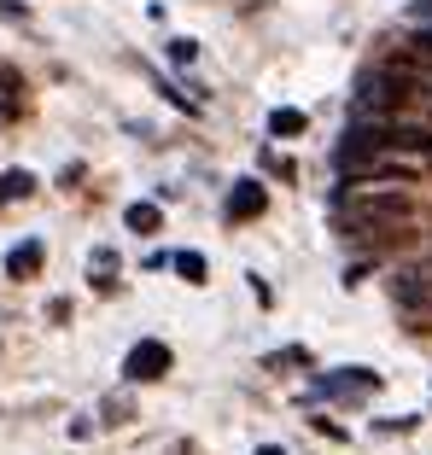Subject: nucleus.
<instances>
[{
  "label": "nucleus",
  "mask_w": 432,
  "mask_h": 455,
  "mask_svg": "<svg viewBox=\"0 0 432 455\" xmlns=\"http://www.w3.org/2000/svg\"><path fill=\"white\" fill-rule=\"evenodd\" d=\"M269 134H281V140H292V134H304V111H292V106L269 111Z\"/></svg>",
  "instance_id": "nucleus-11"
},
{
  "label": "nucleus",
  "mask_w": 432,
  "mask_h": 455,
  "mask_svg": "<svg viewBox=\"0 0 432 455\" xmlns=\"http://www.w3.org/2000/svg\"><path fill=\"white\" fill-rule=\"evenodd\" d=\"M392 298L409 309V315H432V257L397 275V281H392Z\"/></svg>",
  "instance_id": "nucleus-3"
},
{
  "label": "nucleus",
  "mask_w": 432,
  "mask_h": 455,
  "mask_svg": "<svg viewBox=\"0 0 432 455\" xmlns=\"http://www.w3.org/2000/svg\"><path fill=\"white\" fill-rule=\"evenodd\" d=\"M263 204H269L263 181H234V193H228V222H252V216H263Z\"/></svg>",
  "instance_id": "nucleus-5"
},
{
  "label": "nucleus",
  "mask_w": 432,
  "mask_h": 455,
  "mask_svg": "<svg viewBox=\"0 0 432 455\" xmlns=\"http://www.w3.org/2000/svg\"><path fill=\"white\" fill-rule=\"evenodd\" d=\"M409 94H415V88H409V76L397 65L392 70H368V76L356 82V117H386V111H397Z\"/></svg>",
  "instance_id": "nucleus-2"
},
{
  "label": "nucleus",
  "mask_w": 432,
  "mask_h": 455,
  "mask_svg": "<svg viewBox=\"0 0 432 455\" xmlns=\"http://www.w3.org/2000/svg\"><path fill=\"white\" fill-rule=\"evenodd\" d=\"M170 345H164V339H140L135 350H129V356H123V379H164L170 374Z\"/></svg>",
  "instance_id": "nucleus-4"
},
{
  "label": "nucleus",
  "mask_w": 432,
  "mask_h": 455,
  "mask_svg": "<svg viewBox=\"0 0 432 455\" xmlns=\"http://www.w3.org/2000/svg\"><path fill=\"white\" fill-rule=\"evenodd\" d=\"M29 193H36V175L29 170H6L0 175V199H29Z\"/></svg>",
  "instance_id": "nucleus-10"
},
{
  "label": "nucleus",
  "mask_w": 432,
  "mask_h": 455,
  "mask_svg": "<svg viewBox=\"0 0 432 455\" xmlns=\"http://www.w3.org/2000/svg\"><path fill=\"white\" fill-rule=\"evenodd\" d=\"M409 18H415V24H432V0H415V6H409Z\"/></svg>",
  "instance_id": "nucleus-13"
},
{
  "label": "nucleus",
  "mask_w": 432,
  "mask_h": 455,
  "mask_svg": "<svg viewBox=\"0 0 432 455\" xmlns=\"http://www.w3.org/2000/svg\"><path fill=\"white\" fill-rule=\"evenodd\" d=\"M170 263H176V275H181L188 286H204V281H211V275H204V257H199V251H176Z\"/></svg>",
  "instance_id": "nucleus-9"
},
{
  "label": "nucleus",
  "mask_w": 432,
  "mask_h": 455,
  "mask_svg": "<svg viewBox=\"0 0 432 455\" xmlns=\"http://www.w3.org/2000/svg\"><path fill=\"white\" fill-rule=\"evenodd\" d=\"M193 53H199L193 41H176V47H170V59H176V65H193Z\"/></svg>",
  "instance_id": "nucleus-12"
},
{
  "label": "nucleus",
  "mask_w": 432,
  "mask_h": 455,
  "mask_svg": "<svg viewBox=\"0 0 432 455\" xmlns=\"http://www.w3.org/2000/svg\"><path fill=\"white\" fill-rule=\"evenodd\" d=\"M257 455H286V450H281V443H257Z\"/></svg>",
  "instance_id": "nucleus-14"
},
{
  "label": "nucleus",
  "mask_w": 432,
  "mask_h": 455,
  "mask_svg": "<svg viewBox=\"0 0 432 455\" xmlns=\"http://www.w3.org/2000/svg\"><path fill=\"white\" fill-rule=\"evenodd\" d=\"M24 82H18V70H0V123H12L18 111H24V94H18Z\"/></svg>",
  "instance_id": "nucleus-8"
},
{
  "label": "nucleus",
  "mask_w": 432,
  "mask_h": 455,
  "mask_svg": "<svg viewBox=\"0 0 432 455\" xmlns=\"http://www.w3.org/2000/svg\"><path fill=\"white\" fill-rule=\"evenodd\" d=\"M123 228L140 234V240H152V234L164 228V211H158V204H129V211H123Z\"/></svg>",
  "instance_id": "nucleus-7"
},
{
  "label": "nucleus",
  "mask_w": 432,
  "mask_h": 455,
  "mask_svg": "<svg viewBox=\"0 0 432 455\" xmlns=\"http://www.w3.org/2000/svg\"><path fill=\"white\" fill-rule=\"evenodd\" d=\"M41 257H47V251H41V240H18L12 251H6V275H12V281H36Z\"/></svg>",
  "instance_id": "nucleus-6"
},
{
  "label": "nucleus",
  "mask_w": 432,
  "mask_h": 455,
  "mask_svg": "<svg viewBox=\"0 0 432 455\" xmlns=\"http://www.w3.org/2000/svg\"><path fill=\"white\" fill-rule=\"evenodd\" d=\"M345 216H351L356 228H404L409 216H415V204L397 188H363V193L345 199Z\"/></svg>",
  "instance_id": "nucleus-1"
}]
</instances>
